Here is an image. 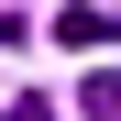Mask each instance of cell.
<instances>
[{
    "mask_svg": "<svg viewBox=\"0 0 121 121\" xmlns=\"http://www.w3.org/2000/svg\"><path fill=\"white\" fill-rule=\"evenodd\" d=\"M77 110H88V121H121V66H99L88 88H77Z\"/></svg>",
    "mask_w": 121,
    "mask_h": 121,
    "instance_id": "obj_1",
    "label": "cell"
},
{
    "mask_svg": "<svg viewBox=\"0 0 121 121\" xmlns=\"http://www.w3.org/2000/svg\"><path fill=\"white\" fill-rule=\"evenodd\" d=\"M55 33H66V44H110L121 22H110V11H55Z\"/></svg>",
    "mask_w": 121,
    "mask_h": 121,
    "instance_id": "obj_2",
    "label": "cell"
},
{
    "mask_svg": "<svg viewBox=\"0 0 121 121\" xmlns=\"http://www.w3.org/2000/svg\"><path fill=\"white\" fill-rule=\"evenodd\" d=\"M11 121H55V99H11Z\"/></svg>",
    "mask_w": 121,
    "mask_h": 121,
    "instance_id": "obj_3",
    "label": "cell"
}]
</instances>
